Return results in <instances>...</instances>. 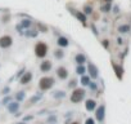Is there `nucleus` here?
I'll use <instances>...</instances> for the list:
<instances>
[{
  "mask_svg": "<svg viewBox=\"0 0 131 124\" xmlns=\"http://www.w3.org/2000/svg\"><path fill=\"white\" fill-rule=\"evenodd\" d=\"M31 79H32V74H31V72H26V74L22 76L21 83H22V84H27L28 82H31Z\"/></svg>",
  "mask_w": 131,
  "mask_h": 124,
  "instance_id": "6e6552de",
  "label": "nucleus"
},
{
  "mask_svg": "<svg viewBox=\"0 0 131 124\" xmlns=\"http://www.w3.org/2000/svg\"><path fill=\"white\" fill-rule=\"evenodd\" d=\"M58 45H60V47H67V45H68V40H67L66 38H63V36L59 38V39H58Z\"/></svg>",
  "mask_w": 131,
  "mask_h": 124,
  "instance_id": "f8f14e48",
  "label": "nucleus"
},
{
  "mask_svg": "<svg viewBox=\"0 0 131 124\" xmlns=\"http://www.w3.org/2000/svg\"><path fill=\"white\" fill-rule=\"evenodd\" d=\"M109 4H107V5H104V7L103 8H102V9H103V12H108V10H109Z\"/></svg>",
  "mask_w": 131,
  "mask_h": 124,
  "instance_id": "aec40b11",
  "label": "nucleus"
},
{
  "mask_svg": "<svg viewBox=\"0 0 131 124\" xmlns=\"http://www.w3.org/2000/svg\"><path fill=\"white\" fill-rule=\"evenodd\" d=\"M25 97V94H23V92H21V94H17V98H18V100H22V98H23Z\"/></svg>",
  "mask_w": 131,
  "mask_h": 124,
  "instance_id": "412c9836",
  "label": "nucleus"
},
{
  "mask_svg": "<svg viewBox=\"0 0 131 124\" xmlns=\"http://www.w3.org/2000/svg\"><path fill=\"white\" fill-rule=\"evenodd\" d=\"M84 10H85V13H86V14H90V13L93 12V8H91V7H89V5H86V7L84 8Z\"/></svg>",
  "mask_w": 131,
  "mask_h": 124,
  "instance_id": "dca6fc26",
  "label": "nucleus"
},
{
  "mask_svg": "<svg viewBox=\"0 0 131 124\" xmlns=\"http://www.w3.org/2000/svg\"><path fill=\"white\" fill-rule=\"evenodd\" d=\"M89 71H90L91 78H96V76H98V70H96V67L94 65H91V63L89 65Z\"/></svg>",
  "mask_w": 131,
  "mask_h": 124,
  "instance_id": "9d476101",
  "label": "nucleus"
},
{
  "mask_svg": "<svg viewBox=\"0 0 131 124\" xmlns=\"http://www.w3.org/2000/svg\"><path fill=\"white\" fill-rule=\"evenodd\" d=\"M82 84H84V85H87V84H89V78L87 76L82 78Z\"/></svg>",
  "mask_w": 131,
  "mask_h": 124,
  "instance_id": "6ab92c4d",
  "label": "nucleus"
},
{
  "mask_svg": "<svg viewBox=\"0 0 131 124\" xmlns=\"http://www.w3.org/2000/svg\"><path fill=\"white\" fill-rule=\"evenodd\" d=\"M12 38L8 36V35H5V36H1L0 38V47L1 48H8L12 45Z\"/></svg>",
  "mask_w": 131,
  "mask_h": 124,
  "instance_id": "20e7f679",
  "label": "nucleus"
},
{
  "mask_svg": "<svg viewBox=\"0 0 131 124\" xmlns=\"http://www.w3.org/2000/svg\"><path fill=\"white\" fill-rule=\"evenodd\" d=\"M48 53V45L45 43H37L36 44V47H35V54L37 56V57L40 58H43L45 57Z\"/></svg>",
  "mask_w": 131,
  "mask_h": 124,
  "instance_id": "f03ea898",
  "label": "nucleus"
},
{
  "mask_svg": "<svg viewBox=\"0 0 131 124\" xmlns=\"http://www.w3.org/2000/svg\"><path fill=\"white\" fill-rule=\"evenodd\" d=\"M75 14H76V17H77V20H78V21H81L82 23H85V21H86V17H85L84 13H81V12H76Z\"/></svg>",
  "mask_w": 131,
  "mask_h": 124,
  "instance_id": "4468645a",
  "label": "nucleus"
},
{
  "mask_svg": "<svg viewBox=\"0 0 131 124\" xmlns=\"http://www.w3.org/2000/svg\"><path fill=\"white\" fill-rule=\"evenodd\" d=\"M71 85L75 87V85H76V80H72V83H70V87H71Z\"/></svg>",
  "mask_w": 131,
  "mask_h": 124,
  "instance_id": "b1692460",
  "label": "nucleus"
},
{
  "mask_svg": "<svg viewBox=\"0 0 131 124\" xmlns=\"http://www.w3.org/2000/svg\"><path fill=\"white\" fill-rule=\"evenodd\" d=\"M113 69H115V71H116V74H117L118 79H121V78H122V72H123V70H122L119 66L115 65V63H113Z\"/></svg>",
  "mask_w": 131,
  "mask_h": 124,
  "instance_id": "9b49d317",
  "label": "nucleus"
},
{
  "mask_svg": "<svg viewBox=\"0 0 131 124\" xmlns=\"http://www.w3.org/2000/svg\"><path fill=\"white\" fill-rule=\"evenodd\" d=\"M53 84H54V79H53V78L45 76V78H41V79H40V82H39V88L41 89V91H48V89H50V88L53 87Z\"/></svg>",
  "mask_w": 131,
  "mask_h": 124,
  "instance_id": "f257e3e1",
  "label": "nucleus"
},
{
  "mask_svg": "<svg viewBox=\"0 0 131 124\" xmlns=\"http://www.w3.org/2000/svg\"><path fill=\"white\" fill-rule=\"evenodd\" d=\"M85 124H94V120H93V119H87Z\"/></svg>",
  "mask_w": 131,
  "mask_h": 124,
  "instance_id": "5701e85b",
  "label": "nucleus"
},
{
  "mask_svg": "<svg viewBox=\"0 0 131 124\" xmlns=\"http://www.w3.org/2000/svg\"><path fill=\"white\" fill-rule=\"evenodd\" d=\"M84 72H85V67H84V66H78V67H77V74L82 75Z\"/></svg>",
  "mask_w": 131,
  "mask_h": 124,
  "instance_id": "f3484780",
  "label": "nucleus"
},
{
  "mask_svg": "<svg viewBox=\"0 0 131 124\" xmlns=\"http://www.w3.org/2000/svg\"><path fill=\"white\" fill-rule=\"evenodd\" d=\"M17 107H18V103H17V102H13V103H10L9 105V111H12V112H14L15 110H17Z\"/></svg>",
  "mask_w": 131,
  "mask_h": 124,
  "instance_id": "2eb2a0df",
  "label": "nucleus"
},
{
  "mask_svg": "<svg viewBox=\"0 0 131 124\" xmlns=\"http://www.w3.org/2000/svg\"><path fill=\"white\" fill-rule=\"evenodd\" d=\"M84 97H85V91L81 89V88H77L71 94V101H72V102H75V103H77V102H81V100Z\"/></svg>",
  "mask_w": 131,
  "mask_h": 124,
  "instance_id": "7ed1b4c3",
  "label": "nucleus"
},
{
  "mask_svg": "<svg viewBox=\"0 0 131 124\" xmlns=\"http://www.w3.org/2000/svg\"><path fill=\"white\" fill-rule=\"evenodd\" d=\"M57 74H58V76H59L60 79H66V78L68 76V72H67V70L64 69V67H58Z\"/></svg>",
  "mask_w": 131,
  "mask_h": 124,
  "instance_id": "39448f33",
  "label": "nucleus"
},
{
  "mask_svg": "<svg viewBox=\"0 0 131 124\" xmlns=\"http://www.w3.org/2000/svg\"><path fill=\"white\" fill-rule=\"evenodd\" d=\"M95 106H96V102H95L94 100H87L86 101V110L91 111V110L95 109Z\"/></svg>",
  "mask_w": 131,
  "mask_h": 124,
  "instance_id": "1a4fd4ad",
  "label": "nucleus"
},
{
  "mask_svg": "<svg viewBox=\"0 0 131 124\" xmlns=\"http://www.w3.org/2000/svg\"><path fill=\"white\" fill-rule=\"evenodd\" d=\"M119 30H121L122 32H126V30H129V26H123V27H121Z\"/></svg>",
  "mask_w": 131,
  "mask_h": 124,
  "instance_id": "4be33fe9",
  "label": "nucleus"
},
{
  "mask_svg": "<svg viewBox=\"0 0 131 124\" xmlns=\"http://www.w3.org/2000/svg\"><path fill=\"white\" fill-rule=\"evenodd\" d=\"M85 61H86V58H85L84 54H77V56H76V62H77L78 65H82Z\"/></svg>",
  "mask_w": 131,
  "mask_h": 124,
  "instance_id": "ddd939ff",
  "label": "nucleus"
},
{
  "mask_svg": "<svg viewBox=\"0 0 131 124\" xmlns=\"http://www.w3.org/2000/svg\"><path fill=\"white\" fill-rule=\"evenodd\" d=\"M40 69H41V71H44V72L49 71L50 69H52V63H50V61H44L41 63V66H40Z\"/></svg>",
  "mask_w": 131,
  "mask_h": 124,
  "instance_id": "423d86ee",
  "label": "nucleus"
},
{
  "mask_svg": "<svg viewBox=\"0 0 131 124\" xmlns=\"http://www.w3.org/2000/svg\"><path fill=\"white\" fill-rule=\"evenodd\" d=\"M55 57L57 58H62L63 57V52H62V50H55Z\"/></svg>",
  "mask_w": 131,
  "mask_h": 124,
  "instance_id": "a211bd4d",
  "label": "nucleus"
},
{
  "mask_svg": "<svg viewBox=\"0 0 131 124\" xmlns=\"http://www.w3.org/2000/svg\"><path fill=\"white\" fill-rule=\"evenodd\" d=\"M72 124H78V123H77V122H75V123H72Z\"/></svg>",
  "mask_w": 131,
  "mask_h": 124,
  "instance_id": "a878e982",
  "label": "nucleus"
},
{
  "mask_svg": "<svg viewBox=\"0 0 131 124\" xmlns=\"http://www.w3.org/2000/svg\"><path fill=\"white\" fill-rule=\"evenodd\" d=\"M104 1H107V3H111V1H112V0H104Z\"/></svg>",
  "mask_w": 131,
  "mask_h": 124,
  "instance_id": "393cba45",
  "label": "nucleus"
},
{
  "mask_svg": "<svg viewBox=\"0 0 131 124\" xmlns=\"http://www.w3.org/2000/svg\"><path fill=\"white\" fill-rule=\"evenodd\" d=\"M96 119L99 122H102L104 119V106H100L98 109V111H96Z\"/></svg>",
  "mask_w": 131,
  "mask_h": 124,
  "instance_id": "0eeeda50",
  "label": "nucleus"
}]
</instances>
